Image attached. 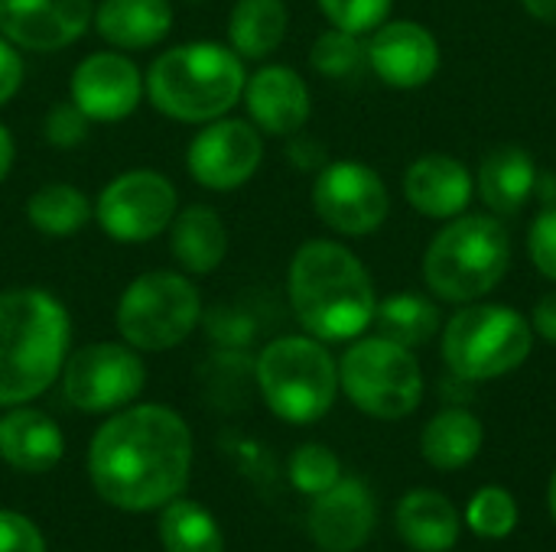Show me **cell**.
Instances as JSON below:
<instances>
[{
	"mask_svg": "<svg viewBox=\"0 0 556 552\" xmlns=\"http://www.w3.org/2000/svg\"><path fill=\"white\" fill-rule=\"evenodd\" d=\"M88 130H91V120L85 117V111L72 98L52 104L42 117V140L55 150L81 146L88 140Z\"/></svg>",
	"mask_w": 556,
	"mask_h": 552,
	"instance_id": "cell-34",
	"label": "cell"
},
{
	"mask_svg": "<svg viewBox=\"0 0 556 552\" xmlns=\"http://www.w3.org/2000/svg\"><path fill=\"white\" fill-rule=\"evenodd\" d=\"M511 270V238L498 215L463 211L450 218L424 251L427 290L453 306L479 303L502 286Z\"/></svg>",
	"mask_w": 556,
	"mask_h": 552,
	"instance_id": "cell-5",
	"label": "cell"
},
{
	"mask_svg": "<svg viewBox=\"0 0 556 552\" xmlns=\"http://www.w3.org/2000/svg\"><path fill=\"white\" fill-rule=\"evenodd\" d=\"M329 26H339L355 36H368L378 29L388 16L394 0H316Z\"/></svg>",
	"mask_w": 556,
	"mask_h": 552,
	"instance_id": "cell-33",
	"label": "cell"
},
{
	"mask_svg": "<svg viewBox=\"0 0 556 552\" xmlns=\"http://www.w3.org/2000/svg\"><path fill=\"white\" fill-rule=\"evenodd\" d=\"M264 163V133L248 117H218L199 127L186 146V169L208 192L248 185Z\"/></svg>",
	"mask_w": 556,
	"mask_h": 552,
	"instance_id": "cell-13",
	"label": "cell"
},
{
	"mask_svg": "<svg viewBox=\"0 0 556 552\" xmlns=\"http://www.w3.org/2000/svg\"><path fill=\"white\" fill-rule=\"evenodd\" d=\"M94 16V0H0V36L20 52H59L78 42Z\"/></svg>",
	"mask_w": 556,
	"mask_h": 552,
	"instance_id": "cell-16",
	"label": "cell"
},
{
	"mask_svg": "<svg viewBox=\"0 0 556 552\" xmlns=\"http://www.w3.org/2000/svg\"><path fill=\"white\" fill-rule=\"evenodd\" d=\"M166 234L176 267L189 277H208L228 257V224L212 205L179 208Z\"/></svg>",
	"mask_w": 556,
	"mask_h": 552,
	"instance_id": "cell-23",
	"label": "cell"
},
{
	"mask_svg": "<svg viewBox=\"0 0 556 552\" xmlns=\"http://www.w3.org/2000/svg\"><path fill=\"white\" fill-rule=\"evenodd\" d=\"M68 98L85 111L91 124L127 120L147 98L143 72L130 59V52H121V49L88 52L72 68Z\"/></svg>",
	"mask_w": 556,
	"mask_h": 552,
	"instance_id": "cell-14",
	"label": "cell"
},
{
	"mask_svg": "<svg viewBox=\"0 0 556 552\" xmlns=\"http://www.w3.org/2000/svg\"><path fill=\"white\" fill-rule=\"evenodd\" d=\"M189 3H202V0H189Z\"/></svg>",
	"mask_w": 556,
	"mask_h": 552,
	"instance_id": "cell-44",
	"label": "cell"
},
{
	"mask_svg": "<svg viewBox=\"0 0 556 552\" xmlns=\"http://www.w3.org/2000/svg\"><path fill=\"white\" fill-rule=\"evenodd\" d=\"M525 13L541 20V23H556V0H521Z\"/></svg>",
	"mask_w": 556,
	"mask_h": 552,
	"instance_id": "cell-42",
	"label": "cell"
},
{
	"mask_svg": "<svg viewBox=\"0 0 556 552\" xmlns=\"http://www.w3.org/2000/svg\"><path fill=\"white\" fill-rule=\"evenodd\" d=\"M156 527L166 552H225V534L212 511L182 495L160 508Z\"/></svg>",
	"mask_w": 556,
	"mask_h": 552,
	"instance_id": "cell-29",
	"label": "cell"
},
{
	"mask_svg": "<svg viewBox=\"0 0 556 552\" xmlns=\"http://www.w3.org/2000/svg\"><path fill=\"white\" fill-rule=\"evenodd\" d=\"M202 322H205L208 335H212L218 345H225V348H244V345L254 338V332H257L254 319H251L248 312L235 309V306L208 309V312H202Z\"/></svg>",
	"mask_w": 556,
	"mask_h": 552,
	"instance_id": "cell-36",
	"label": "cell"
},
{
	"mask_svg": "<svg viewBox=\"0 0 556 552\" xmlns=\"http://www.w3.org/2000/svg\"><path fill=\"white\" fill-rule=\"evenodd\" d=\"M401 540L417 552H450L459 543V511L456 504L440 495L417 488L401 498L397 514H394Z\"/></svg>",
	"mask_w": 556,
	"mask_h": 552,
	"instance_id": "cell-24",
	"label": "cell"
},
{
	"mask_svg": "<svg viewBox=\"0 0 556 552\" xmlns=\"http://www.w3.org/2000/svg\"><path fill=\"white\" fill-rule=\"evenodd\" d=\"M547 508H551V517H554L556 524V468L554 475H551V485H547Z\"/></svg>",
	"mask_w": 556,
	"mask_h": 552,
	"instance_id": "cell-43",
	"label": "cell"
},
{
	"mask_svg": "<svg viewBox=\"0 0 556 552\" xmlns=\"http://www.w3.org/2000/svg\"><path fill=\"white\" fill-rule=\"evenodd\" d=\"M179 211V192L156 169H127L94 198V221L114 244H150Z\"/></svg>",
	"mask_w": 556,
	"mask_h": 552,
	"instance_id": "cell-11",
	"label": "cell"
},
{
	"mask_svg": "<svg viewBox=\"0 0 556 552\" xmlns=\"http://www.w3.org/2000/svg\"><path fill=\"white\" fill-rule=\"evenodd\" d=\"M62 455H65V436H62V426L49 413L29 403L3 410L0 459L10 468L23 475H46L62 462Z\"/></svg>",
	"mask_w": 556,
	"mask_h": 552,
	"instance_id": "cell-20",
	"label": "cell"
},
{
	"mask_svg": "<svg viewBox=\"0 0 556 552\" xmlns=\"http://www.w3.org/2000/svg\"><path fill=\"white\" fill-rule=\"evenodd\" d=\"M287 472H290V485L306 498L329 491L342 478L339 455L323 442H303L300 449H293Z\"/></svg>",
	"mask_w": 556,
	"mask_h": 552,
	"instance_id": "cell-32",
	"label": "cell"
},
{
	"mask_svg": "<svg viewBox=\"0 0 556 552\" xmlns=\"http://www.w3.org/2000/svg\"><path fill=\"white\" fill-rule=\"evenodd\" d=\"M531 329L538 338H544L547 345H556V290H547L531 312Z\"/></svg>",
	"mask_w": 556,
	"mask_h": 552,
	"instance_id": "cell-40",
	"label": "cell"
},
{
	"mask_svg": "<svg viewBox=\"0 0 556 552\" xmlns=\"http://www.w3.org/2000/svg\"><path fill=\"white\" fill-rule=\"evenodd\" d=\"M287 159L300 169V172H319L326 163H329V153H326V143L309 137L306 130L287 137Z\"/></svg>",
	"mask_w": 556,
	"mask_h": 552,
	"instance_id": "cell-39",
	"label": "cell"
},
{
	"mask_svg": "<svg viewBox=\"0 0 556 552\" xmlns=\"http://www.w3.org/2000/svg\"><path fill=\"white\" fill-rule=\"evenodd\" d=\"M466 524L476 537L485 540H505L515 534L518 527V501L515 495H508L498 485H489L482 491L472 495L469 508H466Z\"/></svg>",
	"mask_w": 556,
	"mask_h": 552,
	"instance_id": "cell-31",
	"label": "cell"
},
{
	"mask_svg": "<svg viewBox=\"0 0 556 552\" xmlns=\"http://www.w3.org/2000/svg\"><path fill=\"white\" fill-rule=\"evenodd\" d=\"M13 159H16V143H13V133L7 124H0V185L7 182L10 169H13Z\"/></svg>",
	"mask_w": 556,
	"mask_h": 552,
	"instance_id": "cell-41",
	"label": "cell"
},
{
	"mask_svg": "<svg viewBox=\"0 0 556 552\" xmlns=\"http://www.w3.org/2000/svg\"><path fill=\"white\" fill-rule=\"evenodd\" d=\"M254 384L267 410L290 423H319L339 397V361L313 335H280L254 358Z\"/></svg>",
	"mask_w": 556,
	"mask_h": 552,
	"instance_id": "cell-6",
	"label": "cell"
},
{
	"mask_svg": "<svg viewBox=\"0 0 556 552\" xmlns=\"http://www.w3.org/2000/svg\"><path fill=\"white\" fill-rule=\"evenodd\" d=\"M368 68L394 91H417L440 72V42L417 20H384L365 39Z\"/></svg>",
	"mask_w": 556,
	"mask_h": 552,
	"instance_id": "cell-15",
	"label": "cell"
},
{
	"mask_svg": "<svg viewBox=\"0 0 556 552\" xmlns=\"http://www.w3.org/2000/svg\"><path fill=\"white\" fill-rule=\"evenodd\" d=\"M485 442L482 420L466 407L440 410L420 433V455L437 472H459L476 462Z\"/></svg>",
	"mask_w": 556,
	"mask_h": 552,
	"instance_id": "cell-25",
	"label": "cell"
},
{
	"mask_svg": "<svg viewBox=\"0 0 556 552\" xmlns=\"http://www.w3.org/2000/svg\"><path fill=\"white\" fill-rule=\"evenodd\" d=\"M313 211L339 238H368L391 215V192L362 159H329L313 179Z\"/></svg>",
	"mask_w": 556,
	"mask_h": 552,
	"instance_id": "cell-12",
	"label": "cell"
},
{
	"mask_svg": "<svg viewBox=\"0 0 556 552\" xmlns=\"http://www.w3.org/2000/svg\"><path fill=\"white\" fill-rule=\"evenodd\" d=\"M339 390L371 420H404L424 400V371L410 348L358 335L339 358Z\"/></svg>",
	"mask_w": 556,
	"mask_h": 552,
	"instance_id": "cell-9",
	"label": "cell"
},
{
	"mask_svg": "<svg viewBox=\"0 0 556 552\" xmlns=\"http://www.w3.org/2000/svg\"><path fill=\"white\" fill-rule=\"evenodd\" d=\"M0 552H49V547L26 514L0 508Z\"/></svg>",
	"mask_w": 556,
	"mask_h": 552,
	"instance_id": "cell-37",
	"label": "cell"
},
{
	"mask_svg": "<svg viewBox=\"0 0 556 552\" xmlns=\"http://www.w3.org/2000/svg\"><path fill=\"white\" fill-rule=\"evenodd\" d=\"M309 65H313V72H319L323 78H332V81H349V78L362 75V68H368L365 36L345 33L339 26L323 29L309 46Z\"/></svg>",
	"mask_w": 556,
	"mask_h": 552,
	"instance_id": "cell-30",
	"label": "cell"
},
{
	"mask_svg": "<svg viewBox=\"0 0 556 552\" xmlns=\"http://www.w3.org/2000/svg\"><path fill=\"white\" fill-rule=\"evenodd\" d=\"M26 221L46 238H72L94 218V202L72 182H46L26 198Z\"/></svg>",
	"mask_w": 556,
	"mask_h": 552,
	"instance_id": "cell-28",
	"label": "cell"
},
{
	"mask_svg": "<svg viewBox=\"0 0 556 552\" xmlns=\"http://www.w3.org/2000/svg\"><path fill=\"white\" fill-rule=\"evenodd\" d=\"M528 257L544 280L556 283V202L544 205L528 228Z\"/></svg>",
	"mask_w": 556,
	"mask_h": 552,
	"instance_id": "cell-35",
	"label": "cell"
},
{
	"mask_svg": "<svg viewBox=\"0 0 556 552\" xmlns=\"http://www.w3.org/2000/svg\"><path fill=\"white\" fill-rule=\"evenodd\" d=\"M192 459L195 442L182 413L166 403H130L94 429L88 482L114 511L150 514L186 491Z\"/></svg>",
	"mask_w": 556,
	"mask_h": 552,
	"instance_id": "cell-1",
	"label": "cell"
},
{
	"mask_svg": "<svg viewBox=\"0 0 556 552\" xmlns=\"http://www.w3.org/2000/svg\"><path fill=\"white\" fill-rule=\"evenodd\" d=\"M538 179H541V169L534 156L525 146L502 143L482 156L476 169V195L482 198L489 215L515 218L538 195Z\"/></svg>",
	"mask_w": 556,
	"mask_h": 552,
	"instance_id": "cell-21",
	"label": "cell"
},
{
	"mask_svg": "<svg viewBox=\"0 0 556 552\" xmlns=\"http://www.w3.org/2000/svg\"><path fill=\"white\" fill-rule=\"evenodd\" d=\"M59 381L68 407L88 416H108L143 394L147 364L127 342H88L68 351Z\"/></svg>",
	"mask_w": 556,
	"mask_h": 552,
	"instance_id": "cell-10",
	"label": "cell"
},
{
	"mask_svg": "<svg viewBox=\"0 0 556 552\" xmlns=\"http://www.w3.org/2000/svg\"><path fill=\"white\" fill-rule=\"evenodd\" d=\"M23 78H26V62H23V52L0 36V107L10 104L20 88H23Z\"/></svg>",
	"mask_w": 556,
	"mask_h": 552,
	"instance_id": "cell-38",
	"label": "cell"
},
{
	"mask_svg": "<svg viewBox=\"0 0 556 552\" xmlns=\"http://www.w3.org/2000/svg\"><path fill=\"white\" fill-rule=\"evenodd\" d=\"M287 299L300 329L326 345L365 335L378 309L368 267L332 238H313L296 247L287 270Z\"/></svg>",
	"mask_w": 556,
	"mask_h": 552,
	"instance_id": "cell-2",
	"label": "cell"
},
{
	"mask_svg": "<svg viewBox=\"0 0 556 552\" xmlns=\"http://www.w3.org/2000/svg\"><path fill=\"white\" fill-rule=\"evenodd\" d=\"M290 29V10L283 0H238L228 13V46L244 62L270 59Z\"/></svg>",
	"mask_w": 556,
	"mask_h": 552,
	"instance_id": "cell-26",
	"label": "cell"
},
{
	"mask_svg": "<svg viewBox=\"0 0 556 552\" xmlns=\"http://www.w3.org/2000/svg\"><path fill=\"white\" fill-rule=\"evenodd\" d=\"M72 351V316L42 286L0 290V407L39 400Z\"/></svg>",
	"mask_w": 556,
	"mask_h": 552,
	"instance_id": "cell-3",
	"label": "cell"
},
{
	"mask_svg": "<svg viewBox=\"0 0 556 552\" xmlns=\"http://www.w3.org/2000/svg\"><path fill=\"white\" fill-rule=\"evenodd\" d=\"M248 81L244 59L228 42L192 39L160 52L147 75V101L169 120L208 124L241 104Z\"/></svg>",
	"mask_w": 556,
	"mask_h": 552,
	"instance_id": "cell-4",
	"label": "cell"
},
{
	"mask_svg": "<svg viewBox=\"0 0 556 552\" xmlns=\"http://www.w3.org/2000/svg\"><path fill=\"white\" fill-rule=\"evenodd\" d=\"M244 111L248 120L264 133L287 140L300 130H306L313 117V94L306 78L293 65H261L257 72L248 75L244 81Z\"/></svg>",
	"mask_w": 556,
	"mask_h": 552,
	"instance_id": "cell-17",
	"label": "cell"
},
{
	"mask_svg": "<svg viewBox=\"0 0 556 552\" xmlns=\"http://www.w3.org/2000/svg\"><path fill=\"white\" fill-rule=\"evenodd\" d=\"M404 198L420 218L450 221L469 211L476 198V176L450 153H424L404 172Z\"/></svg>",
	"mask_w": 556,
	"mask_h": 552,
	"instance_id": "cell-19",
	"label": "cell"
},
{
	"mask_svg": "<svg viewBox=\"0 0 556 552\" xmlns=\"http://www.w3.org/2000/svg\"><path fill=\"white\" fill-rule=\"evenodd\" d=\"M202 293L182 270H147L134 277L114 309L121 342L140 355L179 348L202 325Z\"/></svg>",
	"mask_w": 556,
	"mask_h": 552,
	"instance_id": "cell-8",
	"label": "cell"
},
{
	"mask_svg": "<svg viewBox=\"0 0 556 552\" xmlns=\"http://www.w3.org/2000/svg\"><path fill=\"white\" fill-rule=\"evenodd\" d=\"M371 325H378L381 338L417 351L427 348L443 332V312L437 303H430L420 293H391L378 299Z\"/></svg>",
	"mask_w": 556,
	"mask_h": 552,
	"instance_id": "cell-27",
	"label": "cell"
},
{
	"mask_svg": "<svg viewBox=\"0 0 556 552\" xmlns=\"http://www.w3.org/2000/svg\"><path fill=\"white\" fill-rule=\"evenodd\" d=\"M534 351L531 319L502 303H466L440 332V355L453 377L469 384L518 371Z\"/></svg>",
	"mask_w": 556,
	"mask_h": 552,
	"instance_id": "cell-7",
	"label": "cell"
},
{
	"mask_svg": "<svg viewBox=\"0 0 556 552\" xmlns=\"http://www.w3.org/2000/svg\"><path fill=\"white\" fill-rule=\"evenodd\" d=\"M176 23L173 0H94V33L121 52L160 46Z\"/></svg>",
	"mask_w": 556,
	"mask_h": 552,
	"instance_id": "cell-22",
	"label": "cell"
},
{
	"mask_svg": "<svg viewBox=\"0 0 556 552\" xmlns=\"http://www.w3.org/2000/svg\"><path fill=\"white\" fill-rule=\"evenodd\" d=\"M378 524V501L362 478H339L329 491L313 498L306 527L323 552L362 550Z\"/></svg>",
	"mask_w": 556,
	"mask_h": 552,
	"instance_id": "cell-18",
	"label": "cell"
}]
</instances>
